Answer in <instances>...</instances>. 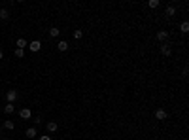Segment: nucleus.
Instances as JSON below:
<instances>
[{"instance_id": "obj_8", "label": "nucleus", "mask_w": 189, "mask_h": 140, "mask_svg": "<svg viewBox=\"0 0 189 140\" xmlns=\"http://www.w3.org/2000/svg\"><path fill=\"white\" fill-rule=\"evenodd\" d=\"M68 47H70V46H68V42H66V40H61L59 44H57V49H59V51H66Z\"/></svg>"}, {"instance_id": "obj_15", "label": "nucleus", "mask_w": 189, "mask_h": 140, "mask_svg": "<svg viewBox=\"0 0 189 140\" xmlns=\"http://www.w3.org/2000/svg\"><path fill=\"white\" fill-rule=\"evenodd\" d=\"M180 30L184 32V34H187V32H189V23H187V21H184V23L180 25Z\"/></svg>"}, {"instance_id": "obj_22", "label": "nucleus", "mask_w": 189, "mask_h": 140, "mask_svg": "<svg viewBox=\"0 0 189 140\" xmlns=\"http://www.w3.org/2000/svg\"><path fill=\"white\" fill-rule=\"evenodd\" d=\"M2 59H4V51H2V49H0V61H2Z\"/></svg>"}, {"instance_id": "obj_11", "label": "nucleus", "mask_w": 189, "mask_h": 140, "mask_svg": "<svg viewBox=\"0 0 189 140\" xmlns=\"http://www.w3.org/2000/svg\"><path fill=\"white\" fill-rule=\"evenodd\" d=\"M13 112H15V106H13V104H6V106H4V114H13Z\"/></svg>"}, {"instance_id": "obj_7", "label": "nucleus", "mask_w": 189, "mask_h": 140, "mask_svg": "<svg viewBox=\"0 0 189 140\" xmlns=\"http://www.w3.org/2000/svg\"><path fill=\"white\" fill-rule=\"evenodd\" d=\"M161 53H163L165 57H170V55H172V49H170V46L163 44V46H161Z\"/></svg>"}, {"instance_id": "obj_10", "label": "nucleus", "mask_w": 189, "mask_h": 140, "mask_svg": "<svg viewBox=\"0 0 189 140\" xmlns=\"http://www.w3.org/2000/svg\"><path fill=\"white\" fill-rule=\"evenodd\" d=\"M15 46H17V49H25V47L29 46V44H27V40H25V38H19V40L15 42Z\"/></svg>"}, {"instance_id": "obj_2", "label": "nucleus", "mask_w": 189, "mask_h": 140, "mask_svg": "<svg viewBox=\"0 0 189 140\" xmlns=\"http://www.w3.org/2000/svg\"><path fill=\"white\" fill-rule=\"evenodd\" d=\"M166 117H169V114H166V110H163V108L155 110V119H157V121H165Z\"/></svg>"}, {"instance_id": "obj_4", "label": "nucleus", "mask_w": 189, "mask_h": 140, "mask_svg": "<svg viewBox=\"0 0 189 140\" xmlns=\"http://www.w3.org/2000/svg\"><path fill=\"white\" fill-rule=\"evenodd\" d=\"M29 49H30V51H34V53L40 51V49H42V42H40V40H32L30 44H29Z\"/></svg>"}, {"instance_id": "obj_14", "label": "nucleus", "mask_w": 189, "mask_h": 140, "mask_svg": "<svg viewBox=\"0 0 189 140\" xmlns=\"http://www.w3.org/2000/svg\"><path fill=\"white\" fill-rule=\"evenodd\" d=\"M174 13H176V8H174L172 4H170V6H166V17H172Z\"/></svg>"}, {"instance_id": "obj_1", "label": "nucleus", "mask_w": 189, "mask_h": 140, "mask_svg": "<svg viewBox=\"0 0 189 140\" xmlns=\"http://www.w3.org/2000/svg\"><path fill=\"white\" fill-rule=\"evenodd\" d=\"M17 97H19V93H17L15 89H10V91H6V100H8L10 104H13V102H15V100H17Z\"/></svg>"}, {"instance_id": "obj_18", "label": "nucleus", "mask_w": 189, "mask_h": 140, "mask_svg": "<svg viewBox=\"0 0 189 140\" xmlns=\"http://www.w3.org/2000/svg\"><path fill=\"white\" fill-rule=\"evenodd\" d=\"M81 36H83V30H80V29H78V30H74V38H76V40H80Z\"/></svg>"}, {"instance_id": "obj_20", "label": "nucleus", "mask_w": 189, "mask_h": 140, "mask_svg": "<svg viewBox=\"0 0 189 140\" xmlns=\"http://www.w3.org/2000/svg\"><path fill=\"white\" fill-rule=\"evenodd\" d=\"M34 123L40 125V123H42V116H34Z\"/></svg>"}, {"instance_id": "obj_9", "label": "nucleus", "mask_w": 189, "mask_h": 140, "mask_svg": "<svg viewBox=\"0 0 189 140\" xmlns=\"http://www.w3.org/2000/svg\"><path fill=\"white\" fill-rule=\"evenodd\" d=\"M46 127H47V131H49V132H55V131L59 129V125H57V121H47Z\"/></svg>"}, {"instance_id": "obj_16", "label": "nucleus", "mask_w": 189, "mask_h": 140, "mask_svg": "<svg viewBox=\"0 0 189 140\" xmlns=\"http://www.w3.org/2000/svg\"><path fill=\"white\" fill-rule=\"evenodd\" d=\"M8 17H10V11L6 10V8H2V10H0V19H4V21H6Z\"/></svg>"}, {"instance_id": "obj_21", "label": "nucleus", "mask_w": 189, "mask_h": 140, "mask_svg": "<svg viewBox=\"0 0 189 140\" xmlns=\"http://www.w3.org/2000/svg\"><path fill=\"white\" fill-rule=\"evenodd\" d=\"M40 140H51V136H40Z\"/></svg>"}, {"instance_id": "obj_6", "label": "nucleus", "mask_w": 189, "mask_h": 140, "mask_svg": "<svg viewBox=\"0 0 189 140\" xmlns=\"http://www.w3.org/2000/svg\"><path fill=\"white\" fill-rule=\"evenodd\" d=\"M157 40L165 44V42L169 40V32H166V30H159V32H157Z\"/></svg>"}, {"instance_id": "obj_17", "label": "nucleus", "mask_w": 189, "mask_h": 140, "mask_svg": "<svg viewBox=\"0 0 189 140\" xmlns=\"http://www.w3.org/2000/svg\"><path fill=\"white\" fill-rule=\"evenodd\" d=\"M159 4H161V2H159V0H150V2H148V6H150V8H151V10H155V8H159Z\"/></svg>"}, {"instance_id": "obj_13", "label": "nucleus", "mask_w": 189, "mask_h": 140, "mask_svg": "<svg viewBox=\"0 0 189 140\" xmlns=\"http://www.w3.org/2000/svg\"><path fill=\"white\" fill-rule=\"evenodd\" d=\"M4 129H8V131H13V129H15V123H13L11 119H8V121H4Z\"/></svg>"}, {"instance_id": "obj_12", "label": "nucleus", "mask_w": 189, "mask_h": 140, "mask_svg": "<svg viewBox=\"0 0 189 140\" xmlns=\"http://www.w3.org/2000/svg\"><path fill=\"white\" fill-rule=\"evenodd\" d=\"M59 34H61V30L57 29V27H51V29H49V36H51V38H57Z\"/></svg>"}, {"instance_id": "obj_5", "label": "nucleus", "mask_w": 189, "mask_h": 140, "mask_svg": "<svg viewBox=\"0 0 189 140\" xmlns=\"http://www.w3.org/2000/svg\"><path fill=\"white\" fill-rule=\"evenodd\" d=\"M25 135H27V138H36L38 131H36V127H29V129L25 131Z\"/></svg>"}, {"instance_id": "obj_19", "label": "nucleus", "mask_w": 189, "mask_h": 140, "mask_svg": "<svg viewBox=\"0 0 189 140\" xmlns=\"http://www.w3.org/2000/svg\"><path fill=\"white\" fill-rule=\"evenodd\" d=\"M13 53H15V57H19V59H21V57H23V55H25V51H23V49H15Z\"/></svg>"}, {"instance_id": "obj_23", "label": "nucleus", "mask_w": 189, "mask_h": 140, "mask_svg": "<svg viewBox=\"0 0 189 140\" xmlns=\"http://www.w3.org/2000/svg\"><path fill=\"white\" fill-rule=\"evenodd\" d=\"M4 140H8V138H4Z\"/></svg>"}, {"instance_id": "obj_3", "label": "nucleus", "mask_w": 189, "mask_h": 140, "mask_svg": "<svg viewBox=\"0 0 189 140\" xmlns=\"http://www.w3.org/2000/svg\"><path fill=\"white\" fill-rule=\"evenodd\" d=\"M19 116H21V119H30V117H32V110L30 108H21Z\"/></svg>"}]
</instances>
